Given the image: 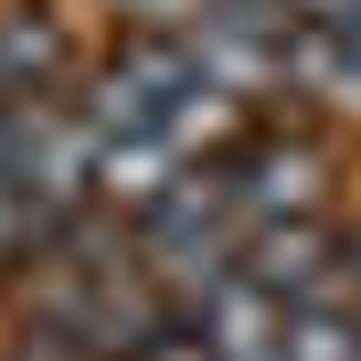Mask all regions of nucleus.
<instances>
[{"label": "nucleus", "mask_w": 361, "mask_h": 361, "mask_svg": "<svg viewBox=\"0 0 361 361\" xmlns=\"http://www.w3.org/2000/svg\"><path fill=\"white\" fill-rule=\"evenodd\" d=\"M213 170H224V202H234V224H245V245L266 234V224H308L319 202H329V159L308 149V138H234V149H213Z\"/></svg>", "instance_id": "f257e3e1"}, {"label": "nucleus", "mask_w": 361, "mask_h": 361, "mask_svg": "<svg viewBox=\"0 0 361 361\" xmlns=\"http://www.w3.org/2000/svg\"><path fill=\"white\" fill-rule=\"evenodd\" d=\"M64 75H75V43H64L43 11H0V106L64 96Z\"/></svg>", "instance_id": "f03ea898"}, {"label": "nucleus", "mask_w": 361, "mask_h": 361, "mask_svg": "<svg viewBox=\"0 0 361 361\" xmlns=\"http://www.w3.org/2000/svg\"><path fill=\"white\" fill-rule=\"evenodd\" d=\"M350 361H361V350H350Z\"/></svg>", "instance_id": "7ed1b4c3"}]
</instances>
